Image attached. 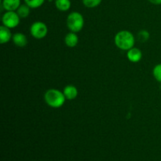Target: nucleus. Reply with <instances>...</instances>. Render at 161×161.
<instances>
[{
	"label": "nucleus",
	"mask_w": 161,
	"mask_h": 161,
	"mask_svg": "<svg viewBox=\"0 0 161 161\" xmlns=\"http://www.w3.org/2000/svg\"><path fill=\"white\" fill-rule=\"evenodd\" d=\"M30 33L35 39H42L47 36L48 28L44 22L36 21L30 27Z\"/></svg>",
	"instance_id": "4"
},
{
	"label": "nucleus",
	"mask_w": 161,
	"mask_h": 161,
	"mask_svg": "<svg viewBox=\"0 0 161 161\" xmlns=\"http://www.w3.org/2000/svg\"><path fill=\"white\" fill-rule=\"evenodd\" d=\"M78 42L79 37L75 32L70 31V32L68 33L65 36V37H64V43H65V45L67 46V47H71V48L76 47Z\"/></svg>",
	"instance_id": "11"
},
{
	"label": "nucleus",
	"mask_w": 161,
	"mask_h": 161,
	"mask_svg": "<svg viewBox=\"0 0 161 161\" xmlns=\"http://www.w3.org/2000/svg\"><path fill=\"white\" fill-rule=\"evenodd\" d=\"M44 100L50 107L58 108L64 105L66 98L62 91L57 89H49L44 94Z\"/></svg>",
	"instance_id": "2"
},
{
	"label": "nucleus",
	"mask_w": 161,
	"mask_h": 161,
	"mask_svg": "<svg viewBox=\"0 0 161 161\" xmlns=\"http://www.w3.org/2000/svg\"><path fill=\"white\" fill-rule=\"evenodd\" d=\"M149 36H150V34L147 30L142 29L138 33V39L141 42H146L149 39Z\"/></svg>",
	"instance_id": "15"
},
{
	"label": "nucleus",
	"mask_w": 161,
	"mask_h": 161,
	"mask_svg": "<svg viewBox=\"0 0 161 161\" xmlns=\"http://www.w3.org/2000/svg\"><path fill=\"white\" fill-rule=\"evenodd\" d=\"M68 28L72 32H80L84 26V18L80 13L72 12L68 15L66 20Z\"/></svg>",
	"instance_id": "3"
},
{
	"label": "nucleus",
	"mask_w": 161,
	"mask_h": 161,
	"mask_svg": "<svg viewBox=\"0 0 161 161\" xmlns=\"http://www.w3.org/2000/svg\"><path fill=\"white\" fill-rule=\"evenodd\" d=\"M127 58L130 62L138 63L142 58V53L141 50L137 47H132L127 52Z\"/></svg>",
	"instance_id": "6"
},
{
	"label": "nucleus",
	"mask_w": 161,
	"mask_h": 161,
	"mask_svg": "<svg viewBox=\"0 0 161 161\" xmlns=\"http://www.w3.org/2000/svg\"><path fill=\"white\" fill-rule=\"evenodd\" d=\"M50 1H52V0H50Z\"/></svg>",
	"instance_id": "19"
},
{
	"label": "nucleus",
	"mask_w": 161,
	"mask_h": 161,
	"mask_svg": "<svg viewBox=\"0 0 161 161\" xmlns=\"http://www.w3.org/2000/svg\"><path fill=\"white\" fill-rule=\"evenodd\" d=\"M24 1L31 9H37L44 4L46 0H24Z\"/></svg>",
	"instance_id": "14"
},
{
	"label": "nucleus",
	"mask_w": 161,
	"mask_h": 161,
	"mask_svg": "<svg viewBox=\"0 0 161 161\" xmlns=\"http://www.w3.org/2000/svg\"><path fill=\"white\" fill-rule=\"evenodd\" d=\"M153 74L157 82L161 83V64H158L155 65L153 70Z\"/></svg>",
	"instance_id": "17"
},
{
	"label": "nucleus",
	"mask_w": 161,
	"mask_h": 161,
	"mask_svg": "<svg viewBox=\"0 0 161 161\" xmlns=\"http://www.w3.org/2000/svg\"><path fill=\"white\" fill-rule=\"evenodd\" d=\"M31 8L29 6H28L26 3H25V4L20 5L16 12L17 13V14L20 17V19L27 18L29 16L30 12H31Z\"/></svg>",
	"instance_id": "13"
},
{
	"label": "nucleus",
	"mask_w": 161,
	"mask_h": 161,
	"mask_svg": "<svg viewBox=\"0 0 161 161\" xmlns=\"http://www.w3.org/2000/svg\"><path fill=\"white\" fill-rule=\"evenodd\" d=\"M63 93L66 100L72 101L78 96V90L73 85H68L63 90Z\"/></svg>",
	"instance_id": "7"
},
{
	"label": "nucleus",
	"mask_w": 161,
	"mask_h": 161,
	"mask_svg": "<svg viewBox=\"0 0 161 161\" xmlns=\"http://www.w3.org/2000/svg\"><path fill=\"white\" fill-rule=\"evenodd\" d=\"M114 42L119 50L127 51L135 47V38L130 31L122 30L116 34Z\"/></svg>",
	"instance_id": "1"
},
{
	"label": "nucleus",
	"mask_w": 161,
	"mask_h": 161,
	"mask_svg": "<svg viewBox=\"0 0 161 161\" xmlns=\"http://www.w3.org/2000/svg\"><path fill=\"white\" fill-rule=\"evenodd\" d=\"M13 35L11 33L10 28L2 25L0 27V42L2 44H5L9 42L12 39Z\"/></svg>",
	"instance_id": "8"
},
{
	"label": "nucleus",
	"mask_w": 161,
	"mask_h": 161,
	"mask_svg": "<svg viewBox=\"0 0 161 161\" xmlns=\"http://www.w3.org/2000/svg\"><path fill=\"white\" fill-rule=\"evenodd\" d=\"M20 5V0H3L2 2V6L6 11H17Z\"/></svg>",
	"instance_id": "10"
},
{
	"label": "nucleus",
	"mask_w": 161,
	"mask_h": 161,
	"mask_svg": "<svg viewBox=\"0 0 161 161\" xmlns=\"http://www.w3.org/2000/svg\"><path fill=\"white\" fill-rule=\"evenodd\" d=\"M54 4L57 9L61 12H66L69 10L72 6L71 0H55Z\"/></svg>",
	"instance_id": "12"
},
{
	"label": "nucleus",
	"mask_w": 161,
	"mask_h": 161,
	"mask_svg": "<svg viewBox=\"0 0 161 161\" xmlns=\"http://www.w3.org/2000/svg\"><path fill=\"white\" fill-rule=\"evenodd\" d=\"M20 17L16 11H6L2 17L3 25L9 28H14L20 24Z\"/></svg>",
	"instance_id": "5"
},
{
	"label": "nucleus",
	"mask_w": 161,
	"mask_h": 161,
	"mask_svg": "<svg viewBox=\"0 0 161 161\" xmlns=\"http://www.w3.org/2000/svg\"><path fill=\"white\" fill-rule=\"evenodd\" d=\"M153 5H161V0H148Z\"/></svg>",
	"instance_id": "18"
},
{
	"label": "nucleus",
	"mask_w": 161,
	"mask_h": 161,
	"mask_svg": "<svg viewBox=\"0 0 161 161\" xmlns=\"http://www.w3.org/2000/svg\"><path fill=\"white\" fill-rule=\"evenodd\" d=\"M13 42L18 47H24L28 44V38L21 32H17L13 35Z\"/></svg>",
	"instance_id": "9"
},
{
	"label": "nucleus",
	"mask_w": 161,
	"mask_h": 161,
	"mask_svg": "<svg viewBox=\"0 0 161 161\" xmlns=\"http://www.w3.org/2000/svg\"><path fill=\"white\" fill-rule=\"evenodd\" d=\"M102 0H83V4L87 8H95L101 4Z\"/></svg>",
	"instance_id": "16"
}]
</instances>
